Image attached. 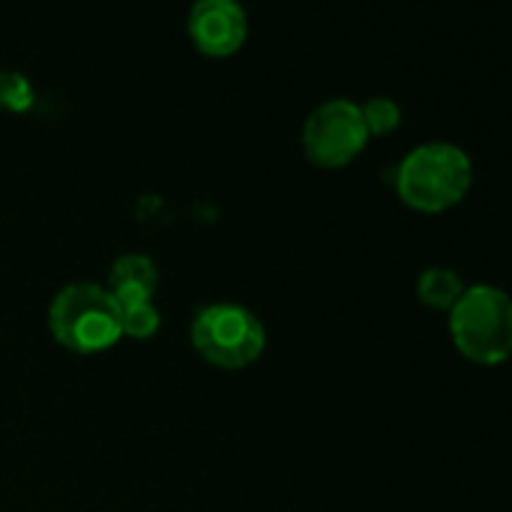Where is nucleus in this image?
Masks as SVG:
<instances>
[{"instance_id": "nucleus-11", "label": "nucleus", "mask_w": 512, "mask_h": 512, "mask_svg": "<svg viewBox=\"0 0 512 512\" xmlns=\"http://www.w3.org/2000/svg\"><path fill=\"white\" fill-rule=\"evenodd\" d=\"M0 102L9 108H27L33 102L27 78L18 72H0Z\"/></svg>"}, {"instance_id": "nucleus-9", "label": "nucleus", "mask_w": 512, "mask_h": 512, "mask_svg": "<svg viewBox=\"0 0 512 512\" xmlns=\"http://www.w3.org/2000/svg\"><path fill=\"white\" fill-rule=\"evenodd\" d=\"M120 306V330L123 336H132V339H150L162 318H159V309L150 303V300H138V303H117Z\"/></svg>"}, {"instance_id": "nucleus-8", "label": "nucleus", "mask_w": 512, "mask_h": 512, "mask_svg": "<svg viewBox=\"0 0 512 512\" xmlns=\"http://www.w3.org/2000/svg\"><path fill=\"white\" fill-rule=\"evenodd\" d=\"M417 294L432 309H453L456 300L465 294V285H462V279L453 270H447V267H429L420 276V282H417Z\"/></svg>"}, {"instance_id": "nucleus-4", "label": "nucleus", "mask_w": 512, "mask_h": 512, "mask_svg": "<svg viewBox=\"0 0 512 512\" xmlns=\"http://www.w3.org/2000/svg\"><path fill=\"white\" fill-rule=\"evenodd\" d=\"M192 345L213 366L243 369L261 357L267 336L264 324L246 306L213 303L198 309L192 321Z\"/></svg>"}, {"instance_id": "nucleus-3", "label": "nucleus", "mask_w": 512, "mask_h": 512, "mask_svg": "<svg viewBox=\"0 0 512 512\" xmlns=\"http://www.w3.org/2000/svg\"><path fill=\"white\" fill-rule=\"evenodd\" d=\"M450 330L456 348L483 366H498L510 357L512 306L495 285H474L450 309Z\"/></svg>"}, {"instance_id": "nucleus-2", "label": "nucleus", "mask_w": 512, "mask_h": 512, "mask_svg": "<svg viewBox=\"0 0 512 512\" xmlns=\"http://www.w3.org/2000/svg\"><path fill=\"white\" fill-rule=\"evenodd\" d=\"M51 333L60 345L93 354L111 348L123 330H120V306L111 297L108 288L93 282H75L66 285L48 309Z\"/></svg>"}, {"instance_id": "nucleus-10", "label": "nucleus", "mask_w": 512, "mask_h": 512, "mask_svg": "<svg viewBox=\"0 0 512 512\" xmlns=\"http://www.w3.org/2000/svg\"><path fill=\"white\" fill-rule=\"evenodd\" d=\"M360 114H363V123L369 129V135H387L399 126V105L390 99V96H372L366 105H360Z\"/></svg>"}, {"instance_id": "nucleus-1", "label": "nucleus", "mask_w": 512, "mask_h": 512, "mask_svg": "<svg viewBox=\"0 0 512 512\" xmlns=\"http://www.w3.org/2000/svg\"><path fill=\"white\" fill-rule=\"evenodd\" d=\"M471 174V156L462 147L450 141H429L402 159L396 189L414 210L441 213L468 195Z\"/></svg>"}, {"instance_id": "nucleus-7", "label": "nucleus", "mask_w": 512, "mask_h": 512, "mask_svg": "<svg viewBox=\"0 0 512 512\" xmlns=\"http://www.w3.org/2000/svg\"><path fill=\"white\" fill-rule=\"evenodd\" d=\"M156 282H159V273H156L153 258L129 252V255H120L114 261L108 291H111V297L117 303H138V300H150L153 297Z\"/></svg>"}, {"instance_id": "nucleus-5", "label": "nucleus", "mask_w": 512, "mask_h": 512, "mask_svg": "<svg viewBox=\"0 0 512 512\" xmlns=\"http://www.w3.org/2000/svg\"><path fill=\"white\" fill-rule=\"evenodd\" d=\"M369 141V129L363 123L360 105L351 99H330L318 105L303 129L306 153L321 168L348 165Z\"/></svg>"}, {"instance_id": "nucleus-6", "label": "nucleus", "mask_w": 512, "mask_h": 512, "mask_svg": "<svg viewBox=\"0 0 512 512\" xmlns=\"http://www.w3.org/2000/svg\"><path fill=\"white\" fill-rule=\"evenodd\" d=\"M189 33L198 51L210 57H228L243 45L249 21L243 6L234 0H201L189 12Z\"/></svg>"}]
</instances>
